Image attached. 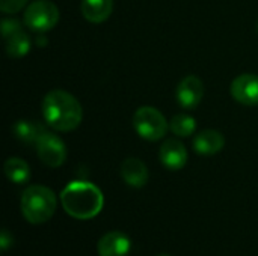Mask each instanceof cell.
Instances as JSON below:
<instances>
[{"mask_svg":"<svg viewBox=\"0 0 258 256\" xmlns=\"http://www.w3.org/2000/svg\"><path fill=\"white\" fill-rule=\"evenodd\" d=\"M42 115L45 122L56 131H73L83 119V110L77 98L59 89L44 97Z\"/></svg>","mask_w":258,"mask_h":256,"instance_id":"6da1fadb","label":"cell"},{"mask_svg":"<svg viewBox=\"0 0 258 256\" xmlns=\"http://www.w3.org/2000/svg\"><path fill=\"white\" fill-rule=\"evenodd\" d=\"M60 202L67 214L79 220L95 217L103 208L101 190L88 181H73L60 193Z\"/></svg>","mask_w":258,"mask_h":256,"instance_id":"7a4b0ae2","label":"cell"},{"mask_svg":"<svg viewBox=\"0 0 258 256\" xmlns=\"http://www.w3.org/2000/svg\"><path fill=\"white\" fill-rule=\"evenodd\" d=\"M56 205V195L44 186H30L21 196V213L32 225H39L51 219Z\"/></svg>","mask_w":258,"mask_h":256,"instance_id":"3957f363","label":"cell"},{"mask_svg":"<svg viewBox=\"0 0 258 256\" xmlns=\"http://www.w3.org/2000/svg\"><path fill=\"white\" fill-rule=\"evenodd\" d=\"M133 127L142 139L156 142V140H160L162 137H165V134L169 128V124H168L166 118L157 109L144 106L135 112Z\"/></svg>","mask_w":258,"mask_h":256,"instance_id":"277c9868","label":"cell"},{"mask_svg":"<svg viewBox=\"0 0 258 256\" xmlns=\"http://www.w3.org/2000/svg\"><path fill=\"white\" fill-rule=\"evenodd\" d=\"M59 9L50 0H36L24 11V24L33 32L51 30L59 21Z\"/></svg>","mask_w":258,"mask_h":256,"instance_id":"5b68a950","label":"cell"},{"mask_svg":"<svg viewBox=\"0 0 258 256\" xmlns=\"http://www.w3.org/2000/svg\"><path fill=\"white\" fill-rule=\"evenodd\" d=\"M35 148H36L39 160L48 167H59L63 164L67 158L65 143L53 133H48V131L42 133Z\"/></svg>","mask_w":258,"mask_h":256,"instance_id":"8992f818","label":"cell"},{"mask_svg":"<svg viewBox=\"0 0 258 256\" xmlns=\"http://www.w3.org/2000/svg\"><path fill=\"white\" fill-rule=\"evenodd\" d=\"M2 33L9 57H23L30 50V38L23 32L17 20H3Z\"/></svg>","mask_w":258,"mask_h":256,"instance_id":"52a82bcc","label":"cell"},{"mask_svg":"<svg viewBox=\"0 0 258 256\" xmlns=\"http://www.w3.org/2000/svg\"><path fill=\"white\" fill-rule=\"evenodd\" d=\"M233 98L245 106H258V75L257 74H242L236 77L231 83Z\"/></svg>","mask_w":258,"mask_h":256,"instance_id":"ba28073f","label":"cell"},{"mask_svg":"<svg viewBox=\"0 0 258 256\" xmlns=\"http://www.w3.org/2000/svg\"><path fill=\"white\" fill-rule=\"evenodd\" d=\"M204 97V84L197 75L184 77L177 86V101L183 109H195Z\"/></svg>","mask_w":258,"mask_h":256,"instance_id":"9c48e42d","label":"cell"},{"mask_svg":"<svg viewBox=\"0 0 258 256\" xmlns=\"http://www.w3.org/2000/svg\"><path fill=\"white\" fill-rule=\"evenodd\" d=\"M162 164L169 170H180L187 163V151L180 140L169 139L166 140L159 151Z\"/></svg>","mask_w":258,"mask_h":256,"instance_id":"30bf717a","label":"cell"},{"mask_svg":"<svg viewBox=\"0 0 258 256\" xmlns=\"http://www.w3.org/2000/svg\"><path fill=\"white\" fill-rule=\"evenodd\" d=\"M130 238L119 231L109 232L103 235L98 241L100 256H125L130 250Z\"/></svg>","mask_w":258,"mask_h":256,"instance_id":"8fae6325","label":"cell"},{"mask_svg":"<svg viewBox=\"0 0 258 256\" xmlns=\"http://www.w3.org/2000/svg\"><path fill=\"white\" fill-rule=\"evenodd\" d=\"M121 177L130 186L141 189L148 181V169L139 158H125L121 164Z\"/></svg>","mask_w":258,"mask_h":256,"instance_id":"7c38bea8","label":"cell"},{"mask_svg":"<svg viewBox=\"0 0 258 256\" xmlns=\"http://www.w3.org/2000/svg\"><path fill=\"white\" fill-rule=\"evenodd\" d=\"M225 145L222 133L216 130H204L194 137V149L201 155H213Z\"/></svg>","mask_w":258,"mask_h":256,"instance_id":"4fadbf2b","label":"cell"},{"mask_svg":"<svg viewBox=\"0 0 258 256\" xmlns=\"http://www.w3.org/2000/svg\"><path fill=\"white\" fill-rule=\"evenodd\" d=\"M113 9V0H82V14L89 23L106 21Z\"/></svg>","mask_w":258,"mask_h":256,"instance_id":"5bb4252c","label":"cell"},{"mask_svg":"<svg viewBox=\"0 0 258 256\" xmlns=\"http://www.w3.org/2000/svg\"><path fill=\"white\" fill-rule=\"evenodd\" d=\"M47 130L38 124V122H33V121H26V119H21V121H17L14 125H12V133L14 136L26 143V145H36L38 139L42 136V133H45Z\"/></svg>","mask_w":258,"mask_h":256,"instance_id":"9a60e30c","label":"cell"},{"mask_svg":"<svg viewBox=\"0 0 258 256\" xmlns=\"http://www.w3.org/2000/svg\"><path fill=\"white\" fill-rule=\"evenodd\" d=\"M5 174L9 181H12L15 184H23L29 180L30 169L24 160H21L18 157H11L5 163Z\"/></svg>","mask_w":258,"mask_h":256,"instance_id":"2e32d148","label":"cell"},{"mask_svg":"<svg viewBox=\"0 0 258 256\" xmlns=\"http://www.w3.org/2000/svg\"><path fill=\"white\" fill-rule=\"evenodd\" d=\"M169 128L171 131L175 134V136H180V137H189L195 133L197 130V121L195 118L186 115V113H180V115H175L171 122H169Z\"/></svg>","mask_w":258,"mask_h":256,"instance_id":"e0dca14e","label":"cell"},{"mask_svg":"<svg viewBox=\"0 0 258 256\" xmlns=\"http://www.w3.org/2000/svg\"><path fill=\"white\" fill-rule=\"evenodd\" d=\"M27 0H0V11L5 14H15L26 6Z\"/></svg>","mask_w":258,"mask_h":256,"instance_id":"ac0fdd59","label":"cell"},{"mask_svg":"<svg viewBox=\"0 0 258 256\" xmlns=\"http://www.w3.org/2000/svg\"><path fill=\"white\" fill-rule=\"evenodd\" d=\"M0 243H2V250H8L9 244H12V237L8 231H2V237H0Z\"/></svg>","mask_w":258,"mask_h":256,"instance_id":"d6986e66","label":"cell"},{"mask_svg":"<svg viewBox=\"0 0 258 256\" xmlns=\"http://www.w3.org/2000/svg\"><path fill=\"white\" fill-rule=\"evenodd\" d=\"M159 256H169V255H159Z\"/></svg>","mask_w":258,"mask_h":256,"instance_id":"ffe728a7","label":"cell"}]
</instances>
